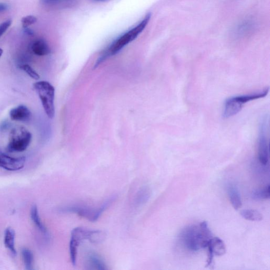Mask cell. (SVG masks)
<instances>
[{"mask_svg": "<svg viewBox=\"0 0 270 270\" xmlns=\"http://www.w3.org/2000/svg\"><path fill=\"white\" fill-rule=\"evenodd\" d=\"M105 238V233L100 230H90L82 227L74 228L71 233L69 244L72 265H76L78 248L82 242L87 240L93 244H99L104 241Z\"/></svg>", "mask_w": 270, "mask_h": 270, "instance_id": "2", "label": "cell"}, {"mask_svg": "<svg viewBox=\"0 0 270 270\" xmlns=\"http://www.w3.org/2000/svg\"><path fill=\"white\" fill-rule=\"evenodd\" d=\"M3 53H4L3 50L0 48V58H1V57L2 56Z\"/></svg>", "mask_w": 270, "mask_h": 270, "instance_id": "29", "label": "cell"}, {"mask_svg": "<svg viewBox=\"0 0 270 270\" xmlns=\"http://www.w3.org/2000/svg\"><path fill=\"white\" fill-rule=\"evenodd\" d=\"M209 255L206 266H211L213 263L214 256H222L226 253V247L224 242L218 237H213L207 246Z\"/></svg>", "mask_w": 270, "mask_h": 270, "instance_id": "9", "label": "cell"}, {"mask_svg": "<svg viewBox=\"0 0 270 270\" xmlns=\"http://www.w3.org/2000/svg\"><path fill=\"white\" fill-rule=\"evenodd\" d=\"M66 1L68 3H71L72 2H74V0H66Z\"/></svg>", "mask_w": 270, "mask_h": 270, "instance_id": "30", "label": "cell"}, {"mask_svg": "<svg viewBox=\"0 0 270 270\" xmlns=\"http://www.w3.org/2000/svg\"><path fill=\"white\" fill-rule=\"evenodd\" d=\"M24 33L29 36L34 35V31H33L32 29H29L28 27L24 28Z\"/></svg>", "mask_w": 270, "mask_h": 270, "instance_id": "26", "label": "cell"}, {"mask_svg": "<svg viewBox=\"0 0 270 270\" xmlns=\"http://www.w3.org/2000/svg\"><path fill=\"white\" fill-rule=\"evenodd\" d=\"M115 196H111L110 198L98 207H91L82 205H70L62 207L60 210V211L65 213L76 214L85 218V219L91 222H95L111 204L115 201Z\"/></svg>", "mask_w": 270, "mask_h": 270, "instance_id": "5", "label": "cell"}, {"mask_svg": "<svg viewBox=\"0 0 270 270\" xmlns=\"http://www.w3.org/2000/svg\"><path fill=\"white\" fill-rule=\"evenodd\" d=\"M269 184L263 188L253 191L251 194L252 198L256 201L265 200L269 199Z\"/></svg>", "mask_w": 270, "mask_h": 270, "instance_id": "18", "label": "cell"}, {"mask_svg": "<svg viewBox=\"0 0 270 270\" xmlns=\"http://www.w3.org/2000/svg\"><path fill=\"white\" fill-rule=\"evenodd\" d=\"M20 68L23 69L31 78L35 80H39L40 76L37 72L30 66L25 64L21 66Z\"/></svg>", "mask_w": 270, "mask_h": 270, "instance_id": "21", "label": "cell"}, {"mask_svg": "<svg viewBox=\"0 0 270 270\" xmlns=\"http://www.w3.org/2000/svg\"><path fill=\"white\" fill-rule=\"evenodd\" d=\"M212 237V232L205 221L185 227L179 235L180 241L184 247L193 252L207 247Z\"/></svg>", "mask_w": 270, "mask_h": 270, "instance_id": "1", "label": "cell"}, {"mask_svg": "<svg viewBox=\"0 0 270 270\" xmlns=\"http://www.w3.org/2000/svg\"><path fill=\"white\" fill-rule=\"evenodd\" d=\"M13 21L12 19H8L5 22L0 25V37H1L6 32L7 29L12 25Z\"/></svg>", "mask_w": 270, "mask_h": 270, "instance_id": "23", "label": "cell"}, {"mask_svg": "<svg viewBox=\"0 0 270 270\" xmlns=\"http://www.w3.org/2000/svg\"><path fill=\"white\" fill-rule=\"evenodd\" d=\"M93 1H95L96 2H100V3H105V2L110 1V0H93Z\"/></svg>", "mask_w": 270, "mask_h": 270, "instance_id": "28", "label": "cell"}, {"mask_svg": "<svg viewBox=\"0 0 270 270\" xmlns=\"http://www.w3.org/2000/svg\"><path fill=\"white\" fill-rule=\"evenodd\" d=\"M22 255L26 269H33L34 261L33 252L28 248H24L22 250Z\"/></svg>", "mask_w": 270, "mask_h": 270, "instance_id": "20", "label": "cell"}, {"mask_svg": "<svg viewBox=\"0 0 270 270\" xmlns=\"http://www.w3.org/2000/svg\"><path fill=\"white\" fill-rule=\"evenodd\" d=\"M8 9V6L4 3H0V13L6 11Z\"/></svg>", "mask_w": 270, "mask_h": 270, "instance_id": "27", "label": "cell"}, {"mask_svg": "<svg viewBox=\"0 0 270 270\" xmlns=\"http://www.w3.org/2000/svg\"><path fill=\"white\" fill-rule=\"evenodd\" d=\"M16 233L12 227H8L5 231L4 243L13 256H16L17 251L15 247Z\"/></svg>", "mask_w": 270, "mask_h": 270, "instance_id": "14", "label": "cell"}, {"mask_svg": "<svg viewBox=\"0 0 270 270\" xmlns=\"http://www.w3.org/2000/svg\"><path fill=\"white\" fill-rule=\"evenodd\" d=\"M40 1L43 5L53 6L59 4L61 0H40Z\"/></svg>", "mask_w": 270, "mask_h": 270, "instance_id": "24", "label": "cell"}, {"mask_svg": "<svg viewBox=\"0 0 270 270\" xmlns=\"http://www.w3.org/2000/svg\"><path fill=\"white\" fill-rule=\"evenodd\" d=\"M37 22V19L34 16H28L23 18L22 20L23 28H28L29 26L35 24Z\"/></svg>", "mask_w": 270, "mask_h": 270, "instance_id": "22", "label": "cell"}, {"mask_svg": "<svg viewBox=\"0 0 270 270\" xmlns=\"http://www.w3.org/2000/svg\"><path fill=\"white\" fill-rule=\"evenodd\" d=\"M240 214L244 219L251 221H261L263 219V215L258 211L252 209H246L241 211Z\"/></svg>", "mask_w": 270, "mask_h": 270, "instance_id": "17", "label": "cell"}, {"mask_svg": "<svg viewBox=\"0 0 270 270\" xmlns=\"http://www.w3.org/2000/svg\"><path fill=\"white\" fill-rule=\"evenodd\" d=\"M32 134L24 127L13 128L9 134L7 151L10 153L23 152L29 147Z\"/></svg>", "mask_w": 270, "mask_h": 270, "instance_id": "7", "label": "cell"}, {"mask_svg": "<svg viewBox=\"0 0 270 270\" xmlns=\"http://www.w3.org/2000/svg\"><path fill=\"white\" fill-rule=\"evenodd\" d=\"M269 92V88L248 94L236 96L226 100L223 107V117L230 118L237 115L243 108L246 103L264 98Z\"/></svg>", "mask_w": 270, "mask_h": 270, "instance_id": "4", "label": "cell"}, {"mask_svg": "<svg viewBox=\"0 0 270 270\" xmlns=\"http://www.w3.org/2000/svg\"><path fill=\"white\" fill-rule=\"evenodd\" d=\"M227 193L230 201L236 210L240 209L242 205L241 197L239 191L236 186L233 184L227 186Z\"/></svg>", "mask_w": 270, "mask_h": 270, "instance_id": "13", "label": "cell"}, {"mask_svg": "<svg viewBox=\"0 0 270 270\" xmlns=\"http://www.w3.org/2000/svg\"><path fill=\"white\" fill-rule=\"evenodd\" d=\"M31 218L34 224L38 228V229L43 233L44 235L48 236V232L46 227L43 224L42 221L41 220V218L39 216L37 206L34 205L33 206L32 209L31 210Z\"/></svg>", "mask_w": 270, "mask_h": 270, "instance_id": "16", "label": "cell"}, {"mask_svg": "<svg viewBox=\"0 0 270 270\" xmlns=\"http://www.w3.org/2000/svg\"><path fill=\"white\" fill-rule=\"evenodd\" d=\"M150 196V189L147 188H142L139 191L135 197L134 203L138 205H142L148 201Z\"/></svg>", "mask_w": 270, "mask_h": 270, "instance_id": "19", "label": "cell"}, {"mask_svg": "<svg viewBox=\"0 0 270 270\" xmlns=\"http://www.w3.org/2000/svg\"><path fill=\"white\" fill-rule=\"evenodd\" d=\"M86 263L88 269L105 270L107 269V265L102 257L97 253L93 251L89 252L86 257Z\"/></svg>", "mask_w": 270, "mask_h": 270, "instance_id": "12", "label": "cell"}, {"mask_svg": "<svg viewBox=\"0 0 270 270\" xmlns=\"http://www.w3.org/2000/svg\"><path fill=\"white\" fill-rule=\"evenodd\" d=\"M268 117L265 116L259 124L257 154L259 163L266 166L269 161Z\"/></svg>", "mask_w": 270, "mask_h": 270, "instance_id": "8", "label": "cell"}, {"mask_svg": "<svg viewBox=\"0 0 270 270\" xmlns=\"http://www.w3.org/2000/svg\"><path fill=\"white\" fill-rule=\"evenodd\" d=\"M10 124L8 121H4L1 124H0V130L5 131L9 128Z\"/></svg>", "mask_w": 270, "mask_h": 270, "instance_id": "25", "label": "cell"}, {"mask_svg": "<svg viewBox=\"0 0 270 270\" xmlns=\"http://www.w3.org/2000/svg\"><path fill=\"white\" fill-rule=\"evenodd\" d=\"M10 117L12 120L26 122L31 119L32 113L26 106L20 105L10 111Z\"/></svg>", "mask_w": 270, "mask_h": 270, "instance_id": "11", "label": "cell"}, {"mask_svg": "<svg viewBox=\"0 0 270 270\" xmlns=\"http://www.w3.org/2000/svg\"><path fill=\"white\" fill-rule=\"evenodd\" d=\"M25 163V157L12 158L4 154H0V168L6 170H20L24 167Z\"/></svg>", "mask_w": 270, "mask_h": 270, "instance_id": "10", "label": "cell"}, {"mask_svg": "<svg viewBox=\"0 0 270 270\" xmlns=\"http://www.w3.org/2000/svg\"><path fill=\"white\" fill-rule=\"evenodd\" d=\"M151 17V15L150 14H148L138 25L128 31L127 32L124 33L114 41L105 53L99 58L97 61L95 67L98 66L102 62L105 60L109 57L118 54L124 47L136 39L147 26Z\"/></svg>", "mask_w": 270, "mask_h": 270, "instance_id": "3", "label": "cell"}, {"mask_svg": "<svg viewBox=\"0 0 270 270\" xmlns=\"http://www.w3.org/2000/svg\"><path fill=\"white\" fill-rule=\"evenodd\" d=\"M31 49H32L34 53L39 56H45L49 55L50 53V49L48 44L42 39L35 41Z\"/></svg>", "mask_w": 270, "mask_h": 270, "instance_id": "15", "label": "cell"}, {"mask_svg": "<svg viewBox=\"0 0 270 270\" xmlns=\"http://www.w3.org/2000/svg\"><path fill=\"white\" fill-rule=\"evenodd\" d=\"M34 87L38 93L47 116L53 119L55 115V88L46 81L35 83Z\"/></svg>", "mask_w": 270, "mask_h": 270, "instance_id": "6", "label": "cell"}]
</instances>
